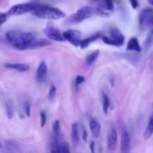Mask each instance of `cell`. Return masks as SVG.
Segmentation results:
<instances>
[{
  "instance_id": "obj_1",
  "label": "cell",
  "mask_w": 153,
  "mask_h": 153,
  "mask_svg": "<svg viewBox=\"0 0 153 153\" xmlns=\"http://www.w3.org/2000/svg\"><path fill=\"white\" fill-rule=\"evenodd\" d=\"M5 37L12 46L19 50H22L25 45L35 38L31 33L19 30L8 31L5 34Z\"/></svg>"
},
{
  "instance_id": "obj_2",
  "label": "cell",
  "mask_w": 153,
  "mask_h": 153,
  "mask_svg": "<svg viewBox=\"0 0 153 153\" xmlns=\"http://www.w3.org/2000/svg\"><path fill=\"white\" fill-rule=\"evenodd\" d=\"M31 13L37 17L45 19H60L64 18L65 14L60 9L40 4Z\"/></svg>"
},
{
  "instance_id": "obj_3",
  "label": "cell",
  "mask_w": 153,
  "mask_h": 153,
  "mask_svg": "<svg viewBox=\"0 0 153 153\" xmlns=\"http://www.w3.org/2000/svg\"><path fill=\"white\" fill-rule=\"evenodd\" d=\"M94 13V9L90 6H84L76 10V13H73L68 17L67 20L70 23H79L82 21L88 19L92 16Z\"/></svg>"
},
{
  "instance_id": "obj_4",
  "label": "cell",
  "mask_w": 153,
  "mask_h": 153,
  "mask_svg": "<svg viewBox=\"0 0 153 153\" xmlns=\"http://www.w3.org/2000/svg\"><path fill=\"white\" fill-rule=\"evenodd\" d=\"M40 4L38 3H24V4H15L9 9L7 13L10 16H19L28 12H32Z\"/></svg>"
},
{
  "instance_id": "obj_5",
  "label": "cell",
  "mask_w": 153,
  "mask_h": 153,
  "mask_svg": "<svg viewBox=\"0 0 153 153\" xmlns=\"http://www.w3.org/2000/svg\"><path fill=\"white\" fill-rule=\"evenodd\" d=\"M153 19V9L146 7L140 12L138 16L139 26L141 29L148 27L150 21Z\"/></svg>"
},
{
  "instance_id": "obj_6",
  "label": "cell",
  "mask_w": 153,
  "mask_h": 153,
  "mask_svg": "<svg viewBox=\"0 0 153 153\" xmlns=\"http://www.w3.org/2000/svg\"><path fill=\"white\" fill-rule=\"evenodd\" d=\"M63 36H64L65 40H67L74 45L75 46H79L81 43V37H82V33L81 31L75 29H69L63 32Z\"/></svg>"
},
{
  "instance_id": "obj_7",
  "label": "cell",
  "mask_w": 153,
  "mask_h": 153,
  "mask_svg": "<svg viewBox=\"0 0 153 153\" xmlns=\"http://www.w3.org/2000/svg\"><path fill=\"white\" fill-rule=\"evenodd\" d=\"M43 33L45 35L48 37V38L51 39L52 40L58 42H62L65 40L63 34L60 32L58 29L53 26H50V25H47L46 28L43 29Z\"/></svg>"
},
{
  "instance_id": "obj_8",
  "label": "cell",
  "mask_w": 153,
  "mask_h": 153,
  "mask_svg": "<svg viewBox=\"0 0 153 153\" xmlns=\"http://www.w3.org/2000/svg\"><path fill=\"white\" fill-rule=\"evenodd\" d=\"M51 44V42L49 40L44 38H34L31 40L30 43L25 45L23 47L22 50H26V49H40V48L46 47Z\"/></svg>"
},
{
  "instance_id": "obj_9",
  "label": "cell",
  "mask_w": 153,
  "mask_h": 153,
  "mask_svg": "<svg viewBox=\"0 0 153 153\" xmlns=\"http://www.w3.org/2000/svg\"><path fill=\"white\" fill-rule=\"evenodd\" d=\"M117 143V131L114 126H111L109 129L107 136V147L109 150L113 151L116 149Z\"/></svg>"
},
{
  "instance_id": "obj_10",
  "label": "cell",
  "mask_w": 153,
  "mask_h": 153,
  "mask_svg": "<svg viewBox=\"0 0 153 153\" xmlns=\"http://www.w3.org/2000/svg\"><path fill=\"white\" fill-rule=\"evenodd\" d=\"M47 66L45 61H41L39 64L37 73H36V79L37 82L40 83L44 82L46 78V75H47Z\"/></svg>"
},
{
  "instance_id": "obj_11",
  "label": "cell",
  "mask_w": 153,
  "mask_h": 153,
  "mask_svg": "<svg viewBox=\"0 0 153 153\" xmlns=\"http://www.w3.org/2000/svg\"><path fill=\"white\" fill-rule=\"evenodd\" d=\"M130 136L127 131H123L121 134L120 149L122 152H128L130 151Z\"/></svg>"
},
{
  "instance_id": "obj_12",
  "label": "cell",
  "mask_w": 153,
  "mask_h": 153,
  "mask_svg": "<svg viewBox=\"0 0 153 153\" xmlns=\"http://www.w3.org/2000/svg\"><path fill=\"white\" fill-rule=\"evenodd\" d=\"M4 67L5 68L14 70L19 73H25L29 70V65L22 63H5L4 64Z\"/></svg>"
},
{
  "instance_id": "obj_13",
  "label": "cell",
  "mask_w": 153,
  "mask_h": 153,
  "mask_svg": "<svg viewBox=\"0 0 153 153\" xmlns=\"http://www.w3.org/2000/svg\"><path fill=\"white\" fill-rule=\"evenodd\" d=\"M110 35L111 37L117 43L118 46H121L124 44L125 37L119 29L117 28H111L110 29Z\"/></svg>"
},
{
  "instance_id": "obj_14",
  "label": "cell",
  "mask_w": 153,
  "mask_h": 153,
  "mask_svg": "<svg viewBox=\"0 0 153 153\" xmlns=\"http://www.w3.org/2000/svg\"><path fill=\"white\" fill-rule=\"evenodd\" d=\"M89 126L93 136L94 137H98L101 130V126L99 121L95 118L91 117L89 120Z\"/></svg>"
},
{
  "instance_id": "obj_15",
  "label": "cell",
  "mask_w": 153,
  "mask_h": 153,
  "mask_svg": "<svg viewBox=\"0 0 153 153\" xmlns=\"http://www.w3.org/2000/svg\"><path fill=\"white\" fill-rule=\"evenodd\" d=\"M141 46H140V43H139L138 39L137 37H134L130 38V40H128V42L127 43V46H126V50L127 51H134V52H141Z\"/></svg>"
},
{
  "instance_id": "obj_16",
  "label": "cell",
  "mask_w": 153,
  "mask_h": 153,
  "mask_svg": "<svg viewBox=\"0 0 153 153\" xmlns=\"http://www.w3.org/2000/svg\"><path fill=\"white\" fill-rule=\"evenodd\" d=\"M71 139L73 145L77 146L79 143V127L78 123H74L71 127Z\"/></svg>"
},
{
  "instance_id": "obj_17",
  "label": "cell",
  "mask_w": 153,
  "mask_h": 153,
  "mask_svg": "<svg viewBox=\"0 0 153 153\" xmlns=\"http://www.w3.org/2000/svg\"><path fill=\"white\" fill-rule=\"evenodd\" d=\"M101 34L100 33H97V34H94L93 35L90 36V37H87V38L84 39V40H81L80 43V47L82 49H85V48H87L91 43L96 41L97 40H98L99 38H101Z\"/></svg>"
},
{
  "instance_id": "obj_18",
  "label": "cell",
  "mask_w": 153,
  "mask_h": 153,
  "mask_svg": "<svg viewBox=\"0 0 153 153\" xmlns=\"http://www.w3.org/2000/svg\"><path fill=\"white\" fill-rule=\"evenodd\" d=\"M2 148H4L5 152H19L17 143H16L14 140H7V141H5L4 147L1 146V149H2Z\"/></svg>"
},
{
  "instance_id": "obj_19",
  "label": "cell",
  "mask_w": 153,
  "mask_h": 153,
  "mask_svg": "<svg viewBox=\"0 0 153 153\" xmlns=\"http://www.w3.org/2000/svg\"><path fill=\"white\" fill-rule=\"evenodd\" d=\"M52 133H53L54 140L59 141L60 134H61V127H60V123L58 120H55L52 125Z\"/></svg>"
},
{
  "instance_id": "obj_20",
  "label": "cell",
  "mask_w": 153,
  "mask_h": 153,
  "mask_svg": "<svg viewBox=\"0 0 153 153\" xmlns=\"http://www.w3.org/2000/svg\"><path fill=\"white\" fill-rule=\"evenodd\" d=\"M153 134V116L151 117L149 123H148L147 127L143 133V137L145 139H149L152 137Z\"/></svg>"
},
{
  "instance_id": "obj_21",
  "label": "cell",
  "mask_w": 153,
  "mask_h": 153,
  "mask_svg": "<svg viewBox=\"0 0 153 153\" xmlns=\"http://www.w3.org/2000/svg\"><path fill=\"white\" fill-rule=\"evenodd\" d=\"M99 55H100V51L97 50L93 52L92 53L90 54L89 55L87 56L86 58V64L88 66H91L95 62V61H97V59L98 58Z\"/></svg>"
},
{
  "instance_id": "obj_22",
  "label": "cell",
  "mask_w": 153,
  "mask_h": 153,
  "mask_svg": "<svg viewBox=\"0 0 153 153\" xmlns=\"http://www.w3.org/2000/svg\"><path fill=\"white\" fill-rule=\"evenodd\" d=\"M102 100H103V105H102V108L103 111L105 114H107L108 111L109 105H110V100H109L108 97L106 95L105 93L102 94Z\"/></svg>"
},
{
  "instance_id": "obj_23",
  "label": "cell",
  "mask_w": 153,
  "mask_h": 153,
  "mask_svg": "<svg viewBox=\"0 0 153 153\" xmlns=\"http://www.w3.org/2000/svg\"><path fill=\"white\" fill-rule=\"evenodd\" d=\"M5 111L6 115H7L8 119H11L13 117V105L10 102H7L5 103Z\"/></svg>"
},
{
  "instance_id": "obj_24",
  "label": "cell",
  "mask_w": 153,
  "mask_h": 153,
  "mask_svg": "<svg viewBox=\"0 0 153 153\" xmlns=\"http://www.w3.org/2000/svg\"><path fill=\"white\" fill-rule=\"evenodd\" d=\"M101 39L105 43L108 45H111V46H118L117 43L111 38V37H108L107 36H105V35H102L101 36Z\"/></svg>"
},
{
  "instance_id": "obj_25",
  "label": "cell",
  "mask_w": 153,
  "mask_h": 153,
  "mask_svg": "<svg viewBox=\"0 0 153 153\" xmlns=\"http://www.w3.org/2000/svg\"><path fill=\"white\" fill-rule=\"evenodd\" d=\"M55 95H56V88L54 85H52L49 89V94H48V98H49V100H53L54 98H55Z\"/></svg>"
},
{
  "instance_id": "obj_26",
  "label": "cell",
  "mask_w": 153,
  "mask_h": 153,
  "mask_svg": "<svg viewBox=\"0 0 153 153\" xmlns=\"http://www.w3.org/2000/svg\"><path fill=\"white\" fill-rule=\"evenodd\" d=\"M70 148L67 143H60L59 146V152H70Z\"/></svg>"
},
{
  "instance_id": "obj_27",
  "label": "cell",
  "mask_w": 153,
  "mask_h": 153,
  "mask_svg": "<svg viewBox=\"0 0 153 153\" xmlns=\"http://www.w3.org/2000/svg\"><path fill=\"white\" fill-rule=\"evenodd\" d=\"M85 79L84 76H81V75H79V76H76V79H75V85H76V88L79 86L80 85H82L84 82H85Z\"/></svg>"
},
{
  "instance_id": "obj_28",
  "label": "cell",
  "mask_w": 153,
  "mask_h": 153,
  "mask_svg": "<svg viewBox=\"0 0 153 153\" xmlns=\"http://www.w3.org/2000/svg\"><path fill=\"white\" fill-rule=\"evenodd\" d=\"M152 35L153 34H152V33H150V35L148 36L147 39H146V43H145V49H149V48L151 46V45L152 44V42H153Z\"/></svg>"
},
{
  "instance_id": "obj_29",
  "label": "cell",
  "mask_w": 153,
  "mask_h": 153,
  "mask_svg": "<svg viewBox=\"0 0 153 153\" xmlns=\"http://www.w3.org/2000/svg\"><path fill=\"white\" fill-rule=\"evenodd\" d=\"M46 123V115L44 112H41L40 113V126L42 128L45 126Z\"/></svg>"
},
{
  "instance_id": "obj_30",
  "label": "cell",
  "mask_w": 153,
  "mask_h": 153,
  "mask_svg": "<svg viewBox=\"0 0 153 153\" xmlns=\"http://www.w3.org/2000/svg\"><path fill=\"white\" fill-rule=\"evenodd\" d=\"M10 16L9 13H1V25H2L4 22H6V21L7 20L8 17Z\"/></svg>"
},
{
  "instance_id": "obj_31",
  "label": "cell",
  "mask_w": 153,
  "mask_h": 153,
  "mask_svg": "<svg viewBox=\"0 0 153 153\" xmlns=\"http://www.w3.org/2000/svg\"><path fill=\"white\" fill-rule=\"evenodd\" d=\"M25 111L27 117H29L31 116V105H30V103L28 102H26L25 103Z\"/></svg>"
},
{
  "instance_id": "obj_32",
  "label": "cell",
  "mask_w": 153,
  "mask_h": 153,
  "mask_svg": "<svg viewBox=\"0 0 153 153\" xmlns=\"http://www.w3.org/2000/svg\"><path fill=\"white\" fill-rule=\"evenodd\" d=\"M129 1H130V3H131V5L133 8L137 9V7H138L139 4H138V1H137V0H129Z\"/></svg>"
},
{
  "instance_id": "obj_33",
  "label": "cell",
  "mask_w": 153,
  "mask_h": 153,
  "mask_svg": "<svg viewBox=\"0 0 153 153\" xmlns=\"http://www.w3.org/2000/svg\"><path fill=\"white\" fill-rule=\"evenodd\" d=\"M88 132H87V130L85 129V128H83V131H82V139L85 142H87L88 140Z\"/></svg>"
},
{
  "instance_id": "obj_34",
  "label": "cell",
  "mask_w": 153,
  "mask_h": 153,
  "mask_svg": "<svg viewBox=\"0 0 153 153\" xmlns=\"http://www.w3.org/2000/svg\"><path fill=\"white\" fill-rule=\"evenodd\" d=\"M148 27H149V29H150V33H152V34H153V19L150 21V22H149Z\"/></svg>"
},
{
  "instance_id": "obj_35",
  "label": "cell",
  "mask_w": 153,
  "mask_h": 153,
  "mask_svg": "<svg viewBox=\"0 0 153 153\" xmlns=\"http://www.w3.org/2000/svg\"><path fill=\"white\" fill-rule=\"evenodd\" d=\"M90 146H91V152H94V147H95V143H94V141H92L91 143V145H90Z\"/></svg>"
},
{
  "instance_id": "obj_36",
  "label": "cell",
  "mask_w": 153,
  "mask_h": 153,
  "mask_svg": "<svg viewBox=\"0 0 153 153\" xmlns=\"http://www.w3.org/2000/svg\"><path fill=\"white\" fill-rule=\"evenodd\" d=\"M147 1L149 4H150L151 5L153 6V0H147Z\"/></svg>"
}]
</instances>
